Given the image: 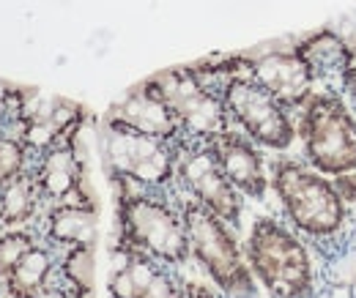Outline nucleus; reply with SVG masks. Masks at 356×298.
<instances>
[{
    "label": "nucleus",
    "mask_w": 356,
    "mask_h": 298,
    "mask_svg": "<svg viewBox=\"0 0 356 298\" xmlns=\"http://www.w3.org/2000/svg\"><path fill=\"white\" fill-rule=\"evenodd\" d=\"M118 192V249L156 260L165 268H178L189 260V238L181 206H170L154 189H137L115 181Z\"/></svg>",
    "instance_id": "1"
},
{
    "label": "nucleus",
    "mask_w": 356,
    "mask_h": 298,
    "mask_svg": "<svg viewBox=\"0 0 356 298\" xmlns=\"http://www.w3.org/2000/svg\"><path fill=\"white\" fill-rule=\"evenodd\" d=\"M181 213L189 238V255L211 276V282L230 298H247L255 293V274L244 252L238 249L230 224L197 200H181Z\"/></svg>",
    "instance_id": "2"
},
{
    "label": "nucleus",
    "mask_w": 356,
    "mask_h": 298,
    "mask_svg": "<svg viewBox=\"0 0 356 298\" xmlns=\"http://www.w3.org/2000/svg\"><path fill=\"white\" fill-rule=\"evenodd\" d=\"M247 263L274 298H307L312 263L302 241L274 219H255L247 238Z\"/></svg>",
    "instance_id": "3"
},
{
    "label": "nucleus",
    "mask_w": 356,
    "mask_h": 298,
    "mask_svg": "<svg viewBox=\"0 0 356 298\" xmlns=\"http://www.w3.org/2000/svg\"><path fill=\"white\" fill-rule=\"evenodd\" d=\"M104 165L113 181H127L137 189L162 192L176 181L178 142H168L107 118L102 137Z\"/></svg>",
    "instance_id": "4"
},
{
    "label": "nucleus",
    "mask_w": 356,
    "mask_h": 298,
    "mask_svg": "<svg viewBox=\"0 0 356 298\" xmlns=\"http://www.w3.org/2000/svg\"><path fill=\"white\" fill-rule=\"evenodd\" d=\"M271 186L288 213V219L312 238H326L343 227L346 200L337 186L296 162H274Z\"/></svg>",
    "instance_id": "5"
},
{
    "label": "nucleus",
    "mask_w": 356,
    "mask_h": 298,
    "mask_svg": "<svg viewBox=\"0 0 356 298\" xmlns=\"http://www.w3.org/2000/svg\"><path fill=\"white\" fill-rule=\"evenodd\" d=\"M302 140L307 162L323 175L356 170V121L334 93H312L302 104Z\"/></svg>",
    "instance_id": "6"
},
{
    "label": "nucleus",
    "mask_w": 356,
    "mask_h": 298,
    "mask_svg": "<svg viewBox=\"0 0 356 298\" xmlns=\"http://www.w3.org/2000/svg\"><path fill=\"white\" fill-rule=\"evenodd\" d=\"M151 85L173 107L181 131H184V140L214 142L217 137H222L225 131L233 129L222 93L209 85L192 66L168 69L151 77Z\"/></svg>",
    "instance_id": "7"
},
{
    "label": "nucleus",
    "mask_w": 356,
    "mask_h": 298,
    "mask_svg": "<svg viewBox=\"0 0 356 298\" xmlns=\"http://www.w3.org/2000/svg\"><path fill=\"white\" fill-rule=\"evenodd\" d=\"M220 93L230 113V121L252 142L271 148V151L291 148L296 137V126L288 115V107L277 101L261 83H255L252 74H238V77L225 80L220 85Z\"/></svg>",
    "instance_id": "8"
},
{
    "label": "nucleus",
    "mask_w": 356,
    "mask_h": 298,
    "mask_svg": "<svg viewBox=\"0 0 356 298\" xmlns=\"http://www.w3.org/2000/svg\"><path fill=\"white\" fill-rule=\"evenodd\" d=\"M176 181L186 197L197 200L209 211H214L227 224H238L241 219V192L227 181V175L220 167V159L211 148V142H195V140H181L178 142V162H176Z\"/></svg>",
    "instance_id": "9"
},
{
    "label": "nucleus",
    "mask_w": 356,
    "mask_h": 298,
    "mask_svg": "<svg viewBox=\"0 0 356 298\" xmlns=\"http://www.w3.org/2000/svg\"><path fill=\"white\" fill-rule=\"evenodd\" d=\"M33 178L39 183L42 197L55 203H86L93 206L88 197L83 194L86 186V165L83 156L77 154V134L63 137L52 148L42 151L36 156Z\"/></svg>",
    "instance_id": "10"
},
{
    "label": "nucleus",
    "mask_w": 356,
    "mask_h": 298,
    "mask_svg": "<svg viewBox=\"0 0 356 298\" xmlns=\"http://www.w3.org/2000/svg\"><path fill=\"white\" fill-rule=\"evenodd\" d=\"M107 118H113L118 124H127V126L137 129L143 134L168 140V142H181L184 140V131H181V124H178L173 107L165 101V96L156 88L151 85V80H145L143 85L132 88L110 110Z\"/></svg>",
    "instance_id": "11"
},
{
    "label": "nucleus",
    "mask_w": 356,
    "mask_h": 298,
    "mask_svg": "<svg viewBox=\"0 0 356 298\" xmlns=\"http://www.w3.org/2000/svg\"><path fill=\"white\" fill-rule=\"evenodd\" d=\"M217 159H220V167L227 175V181L244 194V197H252V200H264L268 192V175L266 165H264V156L261 151L255 148V142L244 134V131H225L222 137H217L211 142Z\"/></svg>",
    "instance_id": "12"
},
{
    "label": "nucleus",
    "mask_w": 356,
    "mask_h": 298,
    "mask_svg": "<svg viewBox=\"0 0 356 298\" xmlns=\"http://www.w3.org/2000/svg\"><path fill=\"white\" fill-rule=\"evenodd\" d=\"M250 74L285 107H299L315 93L312 90L315 80L296 49L293 52H266L261 58H252Z\"/></svg>",
    "instance_id": "13"
},
{
    "label": "nucleus",
    "mask_w": 356,
    "mask_h": 298,
    "mask_svg": "<svg viewBox=\"0 0 356 298\" xmlns=\"http://www.w3.org/2000/svg\"><path fill=\"white\" fill-rule=\"evenodd\" d=\"M44 235L49 247H60V249H72V247H83V244L96 247V235H99L96 206L55 203L47 211Z\"/></svg>",
    "instance_id": "14"
},
{
    "label": "nucleus",
    "mask_w": 356,
    "mask_h": 298,
    "mask_svg": "<svg viewBox=\"0 0 356 298\" xmlns=\"http://www.w3.org/2000/svg\"><path fill=\"white\" fill-rule=\"evenodd\" d=\"M299 58L305 60V66L310 69L312 80L318 83H340L346 85L348 77V47L343 42V36H337L334 31H321L312 33L310 39L296 47Z\"/></svg>",
    "instance_id": "15"
},
{
    "label": "nucleus",
    "mask_w": 356,
    "mask_h": 298,
    "mask_svg": "<svg viewBox=\"0 0 356 298\" xmlns=\"http://www.w3.org/2000/svg\"><path fill=\"white\" fill-rule=\"evenodd\" d=\"M42 203H44V197L39 192L33 170L22 172V175L0 183V227L3 230L25 227L28 222L36 219Z\"/></svg>",
    "instance_id": "16"
},
{
    "label": "nucleus",
    "mask_w": 356,
    "mask_h": 298,
    "mask_svg": "<svg viewBox=\"0 0 356 298\" xmlns=\"http://www.w3.org/2000/svg\"><path fill=\"white\" fill-rule=\"evenodd\" d=\"M52 274H55V255H52V249L36 244L28 255L3 276V290H6L8 298L31 296V293L42 290L44 285L52 282Z\"/></svg>",
    "instance_id": "17"
},
{
    "label": "nucleus",
    "mask_w": 356,
    "mask_h": 298,
    "mask_svg": "<svg viewBox=\"0 0 356 298\" xmlns=\"http://www.w3.org/2000/svg\"><path fill=\"white\" fill-rule=\"evenodd\" d=\"M118 252L124 255V260L110 271V282H107L110 298H145L151 282L165 265L137 252H127V249H118Z\"/></svg>",
    "instance_id": "18"
},
{
    "label": "nucleus",
    "mask_w": 356,
    "mask_h": 298,
    "mask_svg": "<svg viewBox=\"0 0 356 298\" xmlns=\"http://www.w3.org/2000/svg\"><path fill=\"white\" fill-rule=\"evenodd\" d=\"M60 279L74 293V298H90L96 282V247L83 244L66 249L60 260Z\"/></svg>",
    "instance_id": "19"
},
{
    "label": "nucleus",
    "mask_w": 356,
    "mask_h": 298,
    "mask_svg": "<svg viewBox=\"0 0 356 298\" xmlns=\"http://www.w3.org/2000/svg\"><path fill=\"white\" fill-rule=\"evenodd\" d=\"M31 159H33V154L17 134L0 131V183L31 170Z\"/></svg>",
    "instance_id": "20"
},
{
    "label": "nucleus",
    "mask_w": 356,
    "mask_h": 298,
    "mask_svg": "<svg viewBox=\"0 0 356 298\" xmlns=\"http://www.w3.org/2000/svg\"><path fill=\"white\" fill-rule=\"evenodd\" d=\"M33 247H36L33 233H28V230H22V227L6 230V233L0 235V279H3L22 257L28 255Z\"/></svg>",
    "instance_id": "21"
},
{
    "label": "nucleus",
    "mask_w": 356,
    "mask_h": 298,
    "mask_svg": "<svg viewBox=\"0 0 356 298\" xmlns=\"http://www.w3.org/2000/svg\"><path fill=\"white\" fill-rule=\"evenodd\" d=\"M145 298H189V288H186L184 282H178L168 268H162V271L156 274V279L151 282Z\"/></svg>",
    "instance_id": "22"
},
{
    "label": "nucleus",
    "mask_w": 356,
    "mask_h": 298,
    "mask_svg": "<svg viewBox=\"0 0 356 298\" xmlns=\"http://www.w3.org/2000/svg\"><path fill=\"white\" fill-rule=\"evenodd\" d=\"M22 298H74V293L66 288V285H44L42 290H36V293H31V296H22Z\"/></svg>",
    "instance_id": "23"
},
{
    "label": "nucleus",
    "mask_w": 356,
    "mask_h": 298,
    "mask_svg": "<svg viewBox=\"0 0 356 298\" xmlns=\"http://www.w3.org/2000/svg\"><path fill=\"white\" fill-rule=\"evenodd\" d=\"M189 288V298H214L211 290H206L203 285H186Z\"/></svg>",
    "instance_id": "24"
}]
</instances>
